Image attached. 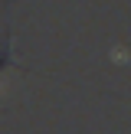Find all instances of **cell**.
I'll list each match as a JSON object with an SVG mask.
<instances>
[{"label":"cell","mask_w":131,"mask_h":134,"mask_svg":"<svg viewBox=\"0 0 131 134\" xmlns=\"http://www.w3.org/2000/svg\"><path fill=\"white\" fill-rule=\"evenodd\" d=\"M10 62L13 59H10V36H7L3 43H0V79H3V72L10 69Z\"/></svg>","instance_id":"1"}]
</instances>
